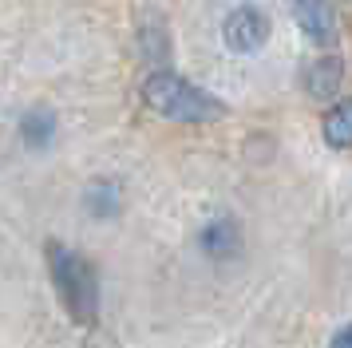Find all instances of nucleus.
<instances>
[{
	"mask_svg": "<svg viewBox=\"0 0 352 348\" xmlns=\"http://www.w3.org/2000/svg\"><path fill=\"white\" fill-rule=\"evenodd\" d=\"M293 12H297V24L320 44H329L336 36V20L329 0H293Z\"/></svg>",
	"mask_w": 352,
	"mask_h": 348,
	"instance_id": "obj_4",
	"label": "nucleus"
},
{
	"mask_svg": "<svg viewBox=\"0 0 352 348\" xmlns=\"http://www.w3.org/2000/svg\"><path fill=\"white\" fill-rule=\"evenodd\" d=\"M143 99L159 111V115L175 119V123H214V119L226 115L222 99L206 95L202 87H194L190 79L175 76V72H155V76H146Z\"/></svg>",
	"mask_w": 352,
	"mask_h": 348,
	"instance_id": "obj_1",
	"label": "nucleus"
},
{
	"mask_svg": "<svg viewBox=\"0 0 352 348\" xmlns=\"http://www.w3.org/2000/svg\"><path fill=\"white\" fill-rule=\"evenodd\" d=\"M52 131H56L52 111H32V115H24V123H20V135H24L28 146H48Z\"/></svg>",
	"mask_w": 352,
	"mask_h": 348,
	"instance_id": "obj_6",
	"label": "nucleus"
},
{
	"mask_svg": "<svg viewBox=\"0 0 352 348\" xmlns=\"http://www.w3.org/2000/svg\"><path fill=\"white\" fill-rule=\"evenodd\" d=\"M333 348H352V325H344V329L333 336Z\"/></svg>",
	"mask_w": 352,
	"mask_h": 348,
	"instance_id": "obj_9",
	"label": "nucleus"
},
{
	"mask_svg": "<svg viewBox=\"0 0 352 348\" xmlns=\"http://www.w3.org/2000/svg\"><path fill=\"white\" fill-rule=\"evenodd\" d=\"M206 250L210 253H230L234 246H238V226L230 218H218V221H210V230H206Z\"/></svg>",
	"mask_w": 352,
	"mask_h": 348,
	"instance_id": "obj_7",
	"label": "nucleus"
},
{
	"mask_svg": "<svg viewBox=\"0 0 352 348\" xmlns=\"http://www.w3.org/2000/svg\"><path fill=\"white\" fill-rule=\"evenodd\" d=\"M48 261H52V277H56V289L64 297L67 313L76 316L80 325H96V313H99L96 269L87 265L80 253H72L67 246H60V241L48 246Z\"/></svg>",
	"mask_w": 352,
	"mask_h": 348,
	"instance_id": "obj_2",
	"label": "nucleus"
},
{
	"mask_svg": "<svg viewBox=\"0 0 352 348\" xmlns=\"http://www.w3.org/2000/svg\"><path fill=\"white\" fill-rule=\"evenodd\" d=\"M222 32H226V44L234 52H257L270 40V16L261 12L257 4H238L234 12L226 16Z\"/></svg>",
	"mask_w": 352,
	"mask_h": 348,
	"instance_id": "obj_3",
	"label": "nucleus"
},
{
	"mask_svg": "<svg viewBox=\"0 0 352 348\" xmlns=\"http://www.w3.org/2000/svg\"><path fill=\"white\" fill-rule=\"evenodd\" d=\"M324 142L329 146H352V99L336 103L324 115Z\"/></svg>",
	"mask_w": 352,
	"mask_h": 348,
	"instance_id": "obj_5",
	"label": "nucleus"
},
{
	"mask_svg": "<svg viewBox=\"0 0 352 348\" xmlns=\"http://www.w3.org/2000/svg\"><path fill=\"white\" fill-rule=\"evenodd\" d=\"M340 76H344V63H340V60H324V63H317V67H313V76H309V91H313V95H329V91H336Z\"/></svg>",
	"mask_w": 352,
	"mask_h": 348,
	"instance_id": "obj_8",
	"label": "nucleus"
}]
</instances>
